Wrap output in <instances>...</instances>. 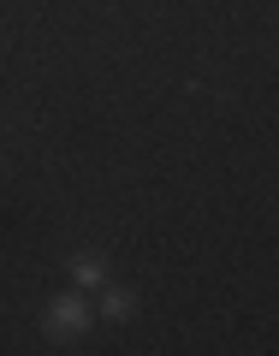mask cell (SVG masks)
Here are the masks:
<instances>
[{"mask_svg":"<svg viewBox=\"0 0 279 356\" xmlns=\"http://www.w3.org/2000/svg\"><path fill=\"white\" fill-rule=\"evenodd\" d=\"M131 309H137V297H131V291H107V297H102V315H107V321H125Z\"/></svg>","mask_w":279,"mask_h":356,"instance_id":"2","label":"cell"},{"mask_svg":"<svg viewBox=\"0 0 279 356\" xmlns=\"http://www.w3.org/2000/svg\"><path fill=\"white\" fill-rule=\"evenodd\" d=\"M72 273H77V285H83V291H95V285H107V267H102V261H89V255H83V261L72 267Z\"/></svg>","mask_w":279,"mask_h":356,"instance_id":"3","label":"cell"},{"mask_svg":"<svg viewBox=\"0 0 279 356\" xmlns=\"http://www.w3.org/2000/svg\"><path fill=\"white\" fill-rule=\"evenodd\" d=\"M89 321H95V309H89L83 297H54V309H48V332L54 339H77Z\"/></svg>","mask_w":279,"mask_h":356,"instance_id":"1","label":"cell"}]
</instances>
